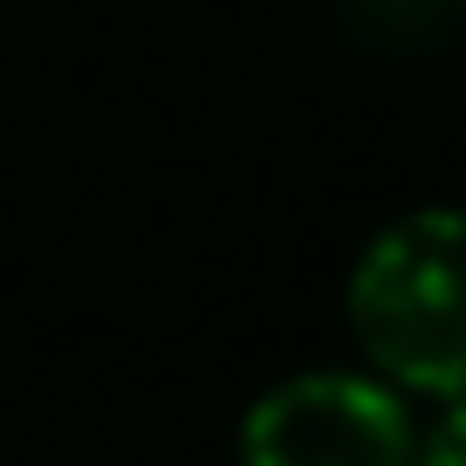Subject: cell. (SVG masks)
Returning a JSON list of instances; mask_svg holds the SVG:
<instances>
[{
  "mask_svg": "<svg viewBox=\"0 0 466 466\" xmlns=\"http://www.w3.org/2000/svg\"><path fill=\"white\" fill-rule=\"evenodd\" d=\"M405 391L378 370H295L240 419V466H411Z\"/></svg>",
  "mask_w": 466,
  "mask_h": 466,
  "instance_id": "7a4b0ae2",
  "label": "cell"
},
{
  "mask_svg": "<svg viewBox=\"0 0 466 466\" xmlns=\"http://www.w3.org/2000/svg\"><path fill=\"white\" fill-rule=\"evenodd\" d=\"M411 466H466V398H439V419L411 439Z\"/></svg>",
  "mask_w": 466,
  "mask_h": 466,
  "instance_id": "3957f363",
  "label": "cell"
},
{
  "mask_svg": "<svg viewBox=\"0 0 466 466\" xmlns=\"http://www.w3.org/2000/svg\"><path fill=\"white\" fill-rule=\"evenodd\" d=\"M343 316L364 370L419 398H466V206H411L350 268Z\"/></svg>",
  "mask_w": 466,
  "mask_h": 466,
  "instance_id": "6da1fadb",
  "label": "cell"
}]
</instances>
